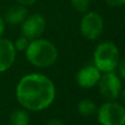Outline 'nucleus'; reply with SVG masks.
<instances>
[{
	"instance_id": "f3484780",
	"label": "nucleus",
	"mask_w": 125,
	"mask_h": 125,
	"mask_svg": "<svg viewBox=\"0 0 125 125\" xmlns=\"http://www.w3.org/2000/svg\"><path fill=\"white\" fill-rule=\"evenodd\" d=\"M15 1H17L18 3L22 4V6H31V4H33L36 0H15Z\"/></svg>"
},
{
	"instance_id": "dca6fc26",
	"label": "nucleus",
	"mask_w": 125,
	"mask_h": 125,
	"mask_svg": "<svg viewBox=\"0 0 125 125\" xmlns=\"http://www.w3.org/2000/svg\"><path fill=\"white\" fill-rule=\"evenodd\" d=\"M105 1L112 7H120L125 4V0H105Z\"/></svg>"
},
{
	"instance_id": "9d476101",
	"label": "nucleus",
	"mask_w": 125,
	"mask_h": 125,
	"mask_svg": "<svg viewBox=\"0 0 125 125\" xmlns=\"http://www.w3.org/2000/svg\"><path fill=\"white\" fill-rule=\"evenodd\" d=\"M28 15V10L25 7L19 4V6H13L8 9L6 12V21L10 24H19L25 20Z\"/></svg>"
},
{
	"instance_id": "aec40b11",
	"label": "nucleus",
	"mask_w": 125,
	"mask_h": 125,
	"mask_svg": "<svg viewBox=\"0 0 125 125\" xmlns=\"http://www.w3.org/2000/svg\"><path fill=\"white\" fill-rule=\"evenodd\" d=\"M121 93H122V100H123V102H124V104H125V89L123 91H121Z\"/></svg>"
},
{
	"instance_id": "f03ea898",
	"label": "nucleus",
	"mask_w": 125,
	"mask_h": 125,
	"mask_svg": "<svg viewBox=\"0 0 125 125\" xmlns=\"http://www.w3.org/2000/svg\"><path fill=\"white\" fill-rule=\"evenodd\" d=\"M57 56V48L46 40H33L26 47V58L36 67L45 68L52 66Z\"/></svg>"
},
{
	"instance_id": "f8f14e48",
	"label": "nucleus",
	"mask_w": 125,
	"mask_h": 125,
	"mask_svg": "<svg viewBox=\"0 0 125 125\" xmlns=\"http://www.w3.org/2000/svg\"><path fill=\"white\" fill-rule=\"evenodd\" d=\"M30 117L23 110H15L10 115V125H29Z\"/></svg>"
},
{
	"instance_id": "2eb2a0df",
	"label": "nucleus",
	"mask_w": 125,
	"mask_h": 125,
	"mask_svg": "<svg viewBox=\"0 0 125 125\" xmlns=\"http://www.w3.org/2000/svg\"><path fill=\"white\" fill-rule=\"evenodd\" d=\"M117 66H119V70H120L121 76L125 79V56L119 62V65H117Z\"/></svg>"
},
{
	"instance_id": "20e7f679",
	"label": "nucleus",
	"mask_w": 125,
	"mask_h": 125,
	"mask_svg": "<svg viewBox=\"0 0 125 125\" xmlns=\"http://www.w3.org/2000/svg\"><path fill=\"white\" fill-rule=\"evenodd\" d=\"M101 125H125V108L116 102H105L98 110Z\"/></svg>"
},
{
	"instance_id": "ddd939ff",
	"label": "nucleus",
	"mask_w": 125,
	"mask_h": 125,
	"mask_svg": "<svg viewBox=\"0 0 125 125\" xmlns=\"http://www.w3.org/2000/svg\"><path fill=\"white\" fill-rule=\"evenodd\" d=\"M70 2L73 8L78 12H87L90 4L89 0H70Z\"/></svg>"
},
{
	"instance_id": "7ed1b4c3",
	"label": "nucleus",
	"mask_w": 125,
	"mask_h": 125,
	"mask_svg": "<svg viewBox=\"0 0 125 125\" xmlns=\"http://www.w3.org/2000/svg\"><path fill=\"white\" fill-rule=\"evenodd\" d=\"M94 66L103 73L113 71L120 62V52L116 45L111 42H104L98 45L93 55Z\"/></svg>"
},
{
	"instance_id": "9b49d317",
	"label": "nucleus",
	"mask_w": 125,
	"mask_h": 125,
	"mask_svg": "<svg viewBox=\"0 0 125 125\" xmlns=\"http://www.w3.org/2000/svg\"><path fill=\"white\" fill-rule=\"evenodd\" d=\"M97 111L94 102H92L90 99H83L78 103V112L81 116H90Z\"/></svg>"
},
{
	"instance_id": "6e6552de",
	"label": "nucleus",
	"mask_w": 125,
	"mask_h": 125,
	"mask_svg": "<svg viewBox=\"0 0 125 125\" xmlns=\"http://www.w3.org/2000/svg\"><path fill=\"white\" fill-rule=\"evenodd\" d=\"M100 77H101V71L94 65H88L78 71L76 79L77 83L81 88L89 89L98 83Z\"/></svg>"
},
{
	"instance_id": "a211bd4d",
	"label": "nucleus",
	"mask_w": 125,
	"mask_h": 125,
	"mask_svg": "<svg viewBox=\"0 0 125 125\" xmlns=\"http://www.w3.org/2000/svg\"><path fill=\"white\" fill-rule=\"evenodd\" d=\"M45 125H65L64 123H62V121H59V120H51V121H48L47 123H46Z\"/></svg>"
},
{
	"instance_id": "1a4fd4ad",
	"label": "nucleus",
	"mask_w": 125,
	"mask_h": 125,
	"mask_svg": "<svg viewBox=\"0 0 125 125\" xmlns=\"http://www.w3.org/2000/svg\"><path fill=\"white\" fill-rule=\"evenodd\" d=\"M15 59L14 45L9 40L0 39V73L9 69Z\"/></svg>"
},
{
	"instance_id": "4468645a",
	"label": "nucleus",
	"mask_w": 125,
	"mask_h": 125,
	"mask_svg": "<svg viewBox=\"0 0 125 125\" xmlns=\"http://www.w3.org/2000/svg\"><path fill=\"white\" fill-rule=\"evenodd\" d=\"M29 46V39H26L25 36H21L15 41L14 48L18 51H24L26 50V47Z\"/></svg>"
},
{
	"instance_id": "f257e3e1",
	"label": "nucleus",
	"mask_w": 125,
	"mask_h": 125,
	"mask_svg": "<svg viewBox=\"0 0 125 125\" xmlns=\"http://www.w3.org/2000/svg\"><path fill=\"white\" fill-rule=\"evenodd\" d=\"M17 98L22 106L31 111H41L52 104L55 98V86L48 77L30 73L19 81Z\"/></svg>"
},
{
	"instance_id": "0eeeda50",
	"label": "nucleus",
	"mask_w": 125,
	"mask_h": 125,
	"mask_svg": "<svg viewBox=\"0 0 125 125\" xmlns=\"http://www.w3.org/2000/svg\"><path fill=\"white\" fill-rule=\"evenodd\" d=\"M45 26V19L42 15L33 14L22 22V34L29 40H35L44 32Z\"/></svg>"
},
{
	"instance_id": "6ab92c4d",
	"label": "nucleus",
	"mask_w": 125,
	"mask_h": 125,
	"mask_svg": "<svg viewBox=\"0 0 125 125\" xmlns=\"http://www.w3.org/2000/svg\"><path fill=\"white\" fill-rule=\"evenodd\" d=\"M3 31H4V22H3V20L0 18V36H1V34L3 33Z\"/></svg>"
},
{
	"instance_id": "423d86ee",
	"label": "nucleus",
	"mask_w": 125,
	"mask_h": 125,
	"mask_svg": "<svg viewBox=\"0 0 125 125\" xmlns=\"http://www.w3.org/2000/svg\"><path fill=\"white\" fill-rule=\"evenodd\" d=\"M103 31V20L98 13L89 12L83 15L80 22V32L89 41L97 40Z\"/></svg>"
},
{
	"instance_id": "39448f33",
	"label": "nucleus",
	"mask_w": 125,
	"mask_h": 125,
	"mask_svg": "<svg viewBox=\"0 0 125 125\" xmlns=\"http://www.w3.org/2000/svg\"><path fill=\"white\" fill-rule=\"evenodd\" d=\"M98 84H99L100 94L106 100H110V101L116 100L121 93V80L113 71L104 73V75L100 77Z\"/></svg>"
}]
</instances>
